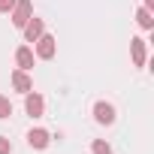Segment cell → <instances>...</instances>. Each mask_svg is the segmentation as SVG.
I'll list each match as a JSON object with an SVG mask.
<instances>
[{"label":"cell","instance_id":"12","mask_svg":"<svg viewBox=\"0 0 154 154\" xmlns=\"http://www.w3.org/2000/svg\"><path fill=\"white\" fill-rule=\"evenodd\" d=\"M12 115V103H9V97H3V94H0V121H3V118H9Z\"/></svg>","mask_w":154,"mask_h":154},{"label":"cell","instance_id":"15","mask_svg":"<svg viewBox=\"0 0 154 154\" xmlns=\"http://www.w3.org/2000/svg\"><path fill=\"white\" fill-rule=\"evenodd\" d=\"M145 9H154V0H145Z\"/></svg>","mask_w":154,"mask_h":154},{"label":"cell","instance_id":"14","mask_svg":"<svg viewBox=\"0 0 154 154\" xmlns=\"http://www.w3.org/2000/svg\"><path fill=\"white\" fill-rule=\"evenodd\" d=\"M12 6H15V0H0V12H12Z\"/></svg>","mask_w":154,"mask_h":154},{"label":"cell","instance_id":"9","mask_svg":"<svg viewBox=\"0 0 154 154\" xmlns=\"http://www.w3.org/2000/svg\"><path fill=\"white\" fill-rule=\"evenodd\" d=\"M15 63H18V69H33V48L18 45V51H15Z\"/></svg>","mask_w":154,"mask_h":154},{"label":"cell","instance_id":"13","mask_svg":"<svg viewBox=\"0 0 154 154\" xmlns=\"http://www.w3.org/2000/svg\"><path fill=\"white\" fill-rule=\"evenodd\" d=\"M0 154H12V142H9V136H0Z\"/></svg>","mask_w":154,"mask_h":154},{"label":"cell","instance_id":"3","mask_svg":"<svg viewBox=\"0 0 154 154\" xmlns=\"http://www.w3.org/2000/svg\"><path fill=\"white\" fill-rule=\"evenodd\" d=\"M54 54H57V39H54V36H48V33H42V36L36 39V57L51 60Z\"/></svg>","mask_w":154,"mask_h":154},{"label":"cell","instance_id":"10","mask_svg":"<svg viewBox=\"0 0 154 154\" xmlns=\"http://www.w3.org/2000/svg\"><path fill=\"white\" fill-rule=\"evenodd\" d=\"M136 21H139V27H142V30H151V27H154V18H151V9H145V6H142V9L136 12Z\"/></svg>","mask_w":154,"mask_h":154},{"label":"cell","instance_id":"11","mask_svg":"<svg viewBox=\"0 0 154 154\" xmlns=\"http://www.w3.org/2000/svg\"><path fill=\"white\" fill-rule=\"evenodd\" d=\"M91 151H94V154H112V145L103 142V139H94V142H91Z\"/></svg>","mask_w":154,"mask_h":154},{"label":"cell","instance_id":"6","mask_svg":"<svg viewBox=\"0 0 154 154\" xmlns=\"http://www.w3.org/2000/svg\"><path fill=\"white\" fill-rule=\"evenodd\" d=\"M130 54H133V63H136V66H145V63H148V45H145V39L133 36V39H130Z\"/></svg>","mask_w":154,"mask_h":154},{"label":"cell","instance_id":"8","mask_svg":"<svg viewBox=\"0 0 154 154\" xmlns=\"http://www.w3.org/2000/svg\"><path fill=\"white\" fill-rule=\"evenodd\" d=\"M12 88H15L18 94H27V91H33V79L27 75V69H15V72H12Z\"/></svg>","mask_w":154,"mask_h":154},{"label":"cell","instance_id":"4","mask_svg":"<svg viewBox=\"0 0 154 154\" xmlns=\"http://www.w3.org/2000/svg\"><path fill=\"white\" fill-rule=\"evenodd\" d=\"M94 121H97V124H103V127L115 124V106H112V103H106V100L94 103Z\"/></svg>","mask_w":154,"mask_h":154},{"label":"cell","instance_id":"7","mask_svg":"<svg viewBox=\"0 0 154 154\" xmlns=\"http://www.w3.org/2000/svg\"><path fill=\"white\" fill-rule=\"evenodd\" d=\"M48 142H51V136H48V130H42V127H33V130L27 133V145L36 148V151H45Z\"/></svg>","mask_w":154,"mask_h":154},{"label":"cell","instance_id":"5","mask_svg":"<svg viewBox=\"0 0 154 154\" xmlns=\"http://www.w3.org/2000/svg\"><path fill=\"white\" fill-rule=\"evenodd\" d=\"M21 30H24V39H27V42H36V39H39V36L45 33V21H42V18H33V15H30V18H27V24H24Z\"/></svg>","mask_w":154,"mask_h":154},{"label":"cell","instance_id":"1","mask_svg":"<svg viewBox=\"0 0 154 154\" xmlns=\"http://www.w3.org/2000/svg\"><path fill=\"white\" fill-rule=\"evenodd\" d=\"M30 15H33V3H30V0H15V6H12V12H9L12 24H15V27H24Z\"/></svg>","mask_w":154,"mask_h":154},{"label":"cell","instance_id":"2","mask_svg":"<svg viewBox=\"0 0 154 154\" xmlns=\"http://www.w3.org/2000/svg\"><path fill=\"white\" fill-rule=\"evenodd\" d=\"M24 112H27L30 118H42V112H45V100H42V94L27 91V94H24Z\"/></svg>","mask_w":154,"mask_h":154}]
</instances>
